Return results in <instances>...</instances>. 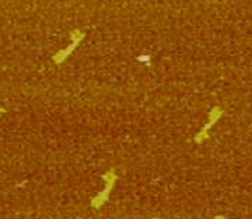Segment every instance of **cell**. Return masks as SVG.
I'll use <instances>...</instances> for the list:
<instances>
[{
  "mask_svg": "<svg viewBox=\"0 0 252 219\" xmlns=\"http://www.w3.org/2000/svg\"><path fill=\"white\" fill-rule=\"evenodd\" d=\"M117 178L119 177H117V174H116L114 169H108L106 174H103V180L106 182V187H104V189L101 192L97 193L93 199H92V206H93L94 209H100L108 201L110 192H111V189H113V187H114Z\"/></svg>",
  "mask_w": 252,
  "mask_h": 219,
  "instance_id": "obj_1",
  "label": "cell"
},
{
  "mask_svg": "<svg viewBox=\"0 0 252 219\" xmlns=\"http://www.w3.org/2000/svg\"><path fill=\"white\" fill-rule=\"evenodd\" d=\"M222 110L220 108V107H214L213 110H211V113H210V120H208V123L201 128V131H199L198 134L194 137V141L197 142V144H201L202 141H205L207 138H208V132H210V129L213 128L214 127V124L222 117Z\"/></svg>",
  "mask_w": 252,
  "mask_h": 219,
  "instance_id": "obj_2",
  "label": "cell"
},
{
  "mask_svg": "<svg viewBox=\"0 0 252 219\" xmlns=\"http://www.w3.org/2000/svg\"><path fill=\"white\" fill-rule=\"evenodd\" d=\"M213 219H226L224 215H217V217H214Z\"/></svg>",
  "mask_w": 252,
  "mask_h": 219,
  "instance_id": "obj_3",
  "label": "cell"
},
{
  "mask_svg": "<svg viewBox=\"0 0 252 219\" xmlns=\"http://www.w3.org/2000/svg\"><path fill=\"white\" fill-rule=\"evenodd\" d=\"M151 219H159V218H151Z\"/></svg>",
  "mask_w": 252,
  "mask_h": 219,
  "instance_id": "obj_4",
  "label": "cell"
}]
</instances>
